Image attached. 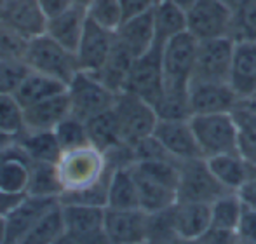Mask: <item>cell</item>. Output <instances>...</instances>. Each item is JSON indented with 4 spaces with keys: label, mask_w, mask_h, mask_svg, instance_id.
<instances>
[{
    "label": "cell",
    "mask_w": 256,
    "mask_h": 244,
    "mask_svg": "<svg viewBox=\"0 0 256 244\" xmlns=\"http://www.w3.org/2000/svg\"><path fill=\"white\" fill-rule=\"evenodd\" d=\"M60 204V199L52 197H37L24 196L9 213L6 214L7 224V242L6 244H20L26 232L48 213L51 208Z\"/></svg>",
    "instance_id": "15"
},
{
    "label": "cell",
    "mask_w": 256,
    "mask_h": 244,
    "mask_svg": "<svg viewBox=\"0 0 256 244\" xmlns=\"http://www.w3.org/2000/svg\"><path fill=\"white\" fill-rule=\"evenodd\" d=\"M24 61L30 66V70L38 74L49 75L58 80L70 84L80 68H78L77 54L60 42H56L48 34H42L38 37L28 40Z\"/></svg>",
    "instance_id": "4"
},
{
    "label": "cell",
    "mask_w": 256,
    "mask_h": 244,
    "mask_svg": "<svg viewBox=\"0 0 256 244\" xmlns=\"http://www.w3.org/2000/svg\"><path fill=\"white\" fill-rule=\"evenodd\" d=\"M104 210L102 206H88V204H63V220L66 232L74 234H89V232L103 230Z\"/></svg>",
    "instance_id": "29"
},
{
    "label": "cell",
    "mask_w": 256,
    "mask_h": 244,
    "mask_svg": "<svg viewBox=\"0 0 256 244\" xmlns=\"http://www.w3.org/2000/svg\"><path fill=\"white\" fill-rule=\"evenodd\" d=\"M244 213V202L237 192H225L211 202V227L237 232Z\"/></svg>",
    "instance_id": "32"
},
{
    "label": "cell",
    "mask_w": 256,
    "mask_h": 244,
    "mask_svg": "<svg viewBox=\"0 0 256 244\" xmlns=\"http://www.w3.org/2000/svg\"><path fill=\"white\" fill-rule=\"evenodd\" d=\"M154 136L178 162L202 157L190 119H158Z\"/></svg>",
    "instance_id": "13"
},
{
    "label": "cell",
    "mask_w": 256,
    "mask_h": 244,
    "mask_svg": "<svg viewBox=\"0 0 256 244\" xmlns=\"http://www.w3.org/2000/svg\"><path fill=\"white\" fill-rule=\"evenodd\" d=\"M28 196L52 197L60 199L63 194V186L58 178L56 164L52 162H32L30 182H28Z\"/></svg>",
    "instance_id": "34"
},
{
    "label": "cell",
    "mask_w": 256,
    "mask_h": 244,
    "mask_svg": "<svg viewBox=\"0 0 256 244\" xmlns=\"http://www.w3.org/2000/svg\"><path fill=\"white\" fill-rule=\"evenodd\" d=\"M30 72L24 58H0V94H14Z\"/></svg>",
    "instance_id": "38"
},
{
    "label": "cell",
    "mask_w": 256,
    "mask_h": 244,
    "mask_svg": "<svg viewBox=\"0 0 256 244\" xmlns=\"http://www.w3.org/2000/svg\"><path fill=\"white\" fill-rule=\"evenodd\" d=\"M38 4H40V9L44 10L46 18L51 20V18L64 12V10L70 9L74 4H78V2H75V0H38Z\"/></svg>",
    "instance_id": "43"
},
{
    "label": "cell",
    "mask_w": 256,
    "mask_h": 244,
    "mask_svg": "<svg viewBox=\"0 0 256 244\" xmlns=\"http://www.w3.org/2000/svg\"><path fill=\"white\" fill-rule=\"evenodd\" d=\"M188 102L192 116H204L234 112L239 106L240 98L230 82L194 80L188 89Z\"/></svg>",
    "instance_id": "12"
},
{
    "label": "cell",
    "mask_w": 256,
    "mask_h": 244,
    "mask_svg": "<svg viewBox=\"0 0 256 244\" xmlns=\"http://www.w3.org/2000/svg\"><path fill=\"white\" fill-rule=\"evenodd\" d=\"M190 124L204 159L240 152V128L234 112L192 116Z\"/></svg>",
    "instance_id": "3"
},
{
    "label": "cell",
    "mask_w": 256,
    "mask_h": 244,
    "mask_svg": "<svg viewBox=\"0 0 256 244\" xmlns=\"http://www.w3.org/2000/svg\"><path fill=\"white\" fill-rule=\"evenodd\" d=\"M155 38L164 44L169 38L186 32V10L171 0H157L154 6Z\"/></svg>",
    "instance_id": "28"
},
{
    "label": "cell",
    "mask_w": 256,
    "mask_h": 244,
    "mask_svg": "<svg viewBox=\"0 0 256 244\" xmlns=\"http://www.w3.org/2000/svg\"><path fill=\"white\" fill-rule=\"evenodd\" d=\"M186 32L197 40L232 37L234 6L226 0H197L186 10Z\"/></svg>",
    "instance_id": "7"
},
{
    "label": "cell",
    "mask_w": 256,
    "mask_h": 244,
    "mask_svg": "<svg viewBox=\"0 0 256 244\" xmlns=\"http://www.w3.org/2000/svg\"><path fill=\"white\" fill-rule=\"evenodd\" d=\"M86 12L89 21L110 32H117L126 20L120 0H88Z\"/></svg>",
    "instance_id": "35"
},
{
    "label": "cell",
    "mask_w": 256,
    "mask_h": 244,
    "mask_svg": "<svg viewBox=\"0 0 256 244\" xmlns=\"http://www.w3.org/2000/svg\"><path fill=\"white\" fill-rule=\"evenodd\" d=\"M32 160L18 142L0 150V192L9 196H26Z\"/></svg>",
    "instance_id": "18"
},
{
    "label": "cell",
    "mask_w": 256,
    "mask_h": 244,
    "mask_svg": "<svg viewBox=\"0 0 256 244\" xmlns=\"http://www.w3.org/2000/svg\"><path fill=\"white\" fill-rule=\"evenodd\" d=\"M237 236L244 241L256 242V210L244 208L242 218H240L239 228H237Z\"/></svg>",
    "instance_id": "42"
},
{
    "label": "cell",
    "mask_w": 256,
    "mask_h": 244,
    "mask_svg": "<svg viewBox=\"0 0 256 244\" xmlns=\"http://www.w3.org/2000/svg\"><path fill=\"white\" fill-rule=\"evenodd\" d=\"M240 200L244 202V208H250V210H256V182L248 180L240 186L239 192Z\"/></svg>",
    "instance_id": "44"
},
{
    "label": "cell",
    "mask_w": 256,
    "mask_h": 244,
    "mask_svg": "<svg viewBox=\"0 0 256 244\" xmlns=\"http://www.w3.org/2000/svg\"><path fill=\"white\" fill-rule=\"evenodd\" d=\"M7 242V224H6V216L0 214V244Z\"/></svg>",
    "instance_id": "46"
},
{
    "label": "cell",
    "mask_w": 256,
    "mask_h": 244,
    "mask_svg": "<svg viewBox=\"0 0 256 244\" xmlns=\"http://www.w3.org/2000/svg\"><path fill=\"white\" fill-rule=\"evenodd\" d=\"M134 171V168H132ZM136 183H138V196H140V210H143L148 214L160 213L169 208H172L178 202V194L176 188L160 183L157 180L140 174L138 171H134Z\"/></svg>",
    "instance_id": "25"
},
{
    "label": "cell",
    "mask_w": 256,
    "mask_h": 244,
    "mask_svg": "<svg viewBox=\"0 0 256 244\" xmlns=\"http://www.w3.org/2000/svg\"><path fill=\"white\" fill-rule=\"evenodd\" d=\"M56 244H112L108 241L104 230L89 232V234H74V232H64Z\"/></svg>",
    "instance_id": "41"
},
{
    "label": "cell",
    "mask_w": 256,
    "mask_h": 244,
    "mask_svg": "<svg viewBox=\"0 0 256 244\" xmlns=\"http://www.w3.org/2000/svg\"><path fill=\"white\" fill-rule=\"evenodd\" d=\"M234 51H236V38L234 37L199 40L194 80L230 82Z\"/></svg>",
    "instance_id": "10"
},
{
    "label": "cell",
    "mask_w": 256,
    "mask_h": 244,
    "mask_svg": "<svg viewBox=\"0 0 256 244\" xmlns=\"http://www.w3.org/2000/svg\"><path fill=\"white\" fill-rule=\"evenodd\" d=\"M66 232L63 220L61 202L48 211L30 230L26 232L20 244H56L58 239Z\"/></svg>",
    "instance_id": "33"
},
{
    "label": "cell",
    "mask_w": 256,
    "mask_h": 244,
    "mask_svg": "<svg viewBox=\"0 0 256 244\" xmlns=\"http://www.w3.org/2000/svg\"><path fill=\"white\" fill-rule=\"evenodd\" d=\"M66 89H68V86L64 84V82L32 70L30 74L26 75V78L23 80V84L14 92V96H16V100L21 103V106L26 108V106H32L38 102H44V100H48V98L61 94V92H64Z\"/></svg>",
    "instance_id": "26"
},
{
    "label": "cell",
    "mask_w": 256,
    "mask_h": 244,
    "mask_svg": "<svg viewBox=\"0 0 256 244\" xmlns=\"http://www.w3.org/2000/svg\"><path fill=\"white\" fill-rule=\"evenodd\" d=\"M230 86L240 102L256 98V38L236 40Z\"/></svg>",
    "instance_id": "19"
},
{
    "label": "cell",
    "mask_w": 256,
    "mask_h": 244,
    "mask_svg": "<svg viewBox=\"0 0 256 244\" xmlns=\"http://www.w3.org/2000/svg\"><path fill=\"white\" fill-rule=\"evenodd\" d=\"M75 2H78V4H84V6H86V4H88V0H75Z\"/></svg>",
    "instance_id": "51"
},
{
    "label": "cell",
    "mask_w": 256,
    "mask_h": 244,
    "mask_svg": "<svg viewBox=\"0 0 256 244\" xmlns=\"http://www.w3.org/2000/svg\"><path fill=\"white\" fill-rule=\"evenodd\" d=\"M16 142L32 162L56 164L63 152L54 131H26L24 129L16 138Z\"/></svg>",
    "instance_id": "27"
},
{
    "label": "cell",
    "mask_w": 256,
    "mask_h": 244,
    "mask_svg": "<svg viewBox=\"0 0 256 244\" xmlns=\"http://www.w3.org/2000/svg\"><path fill=\"white\" fill-rule=\"evenodd\" d=\"M14 142H16V138H12V136L0 134V150L7 148V146H9V145H12Z\"/></svg>",
    "instance_id": "47"
},
{
    "label": "cell",
    "mask_w": 256,
    "mask_h": 244,
    "mask_svg": "<svg viewBox=\"0 0 256 244\" xmlns=\"http://www.w3.org/2000/svg\"><path fill=\"white\" fill-rule=\"evenodd\" d=\"M112 173V171H110ZM108 180L110 174L100 182L98 185L89 186V188L78 190V192H66L60 197V202L63 204H88V206H102L106 208V197H108Z\"/></svg>",
    "instance_id": "40"
},
{
    "label": "cell",
    "mask_w": 256,
    "mask_h": 244,
    "mask_svg": "<svg viewBox=\"0 0 256 244\" xmlns=\"http://www.w3.org/2000/svg\"><path fill=\"white\" fill-rule=\"evenodd\" d=\"M72 114L68 92L38 102L24 108V129L26 131H54L58 124Z\"/></svg>",
    "instance_id": "22"
},
{
    "label": "cell",
    "mask_w": 256,
    "mask_h": 244,
    "mask_svg": "<svg viewBox=\"0 0 256 244\" xmlns=\"http://www.w3.org/2000/svg\"><path fill=\"white\" fill-rule=\"evenodd\" d=\"M24 131V108L14 94H0V134L18 138Z\"/></svg>",
    "instance_id": "36"
},
{
    "label": "cell",
    "mask_w": 256,
    "mask_h": 244,
    "mask_svg": "<svg viewBox=\"0 0 256 244\" xmlns=\"http://www.w3.org/2000/svg\"><path fill=\"white\" fill-rule=\"evenodd\" d=\"M206 160L214 178L228 192H239L240 186L250 180L251 162L240 152L222 154V156L209 157Z\"/></svg>",
    "instance_id": "23"
},
{
    "label": "cell",
    "mask_w": 256,
    "mask_h": 244,
    "mask_svg": "<svg viewBox=\"0 0 256 244\" xmlns=\"http://www.w3.org/2000/svg\"><path fill=\"white\" fill-rule=\"evenodd\" d=\"M23 197L24 196H9V194L0 192V214L6 216V214L9 213V211L12 210V208L16 206L21 199H23Z\"/></svg>",
    "instance_id": "45"
},
{
    "label": "cell",
    "mask_w": 256,
    "mask_h": 244,
    "mask_svg": "<svg viewBox=\"0 0 256 244\" xmlns=\"http://www.w3.org/2000/svg\"><path fill=\"white\" fill-rule=\"evenodd\" d=\"M171 224L182 241H200L211 228V204L176 202L171 208Z\"/></svg>",
    "instance_id": "16"
},
{
    "label": "cell",
    "mask_w": 256,
    "mask_h": 244,
    "mask_svg": "<svg viewBox=\"0 0 256 244\" xmlns=\"http://www.w3.org/2000/svg\"><path fill=\"white\" fill-rule=\"evenodd\" d=\"M0 23L32 40L46 34L48 18L40 9L38 0H9L0 18Z\"/></svg>",
    "instance_id": "17"
},
{
    "label": "cell",
    "mask_w": 256,
    "mask_h": 244,
    "mask_svg": "<svg viewBox=\"0 0 256 244\" xmlns=\"http://www.w3.org/2000/svg\"><path fill=\"white\" fill-rule=\"evenodd\" d=\"M86 128H88L89 143L100 148L103 154H108L110 150L117 148L118 145L124 143L114 106L106 112H102L98 116L91 117L89 120H86Z\"/></svg>",
    "instance_id": "30"
},
{
    "label": "cell",
    "mask_w": 256,
    "mask_h": 244,
    "mask_svg": "<svg viewBox=\"0 0 256 244\" xmlns=\"http://www.w3.org/2000/svg\"><path fill=\"white\" fill-rule=\"evenodd\" d=\"M68 98H70L72 114L82 120L106 112L114 106L117 92H114L96 74L78 70L68 84Z\"/></svg>",
    "instance_id": "6"
},
{
    "label": "cell",
    "mask_w": 256,
    "mask_h": 244,
    "mask_svg": "<svg viewBox=\"0 0 256 244\" xmlns=\"http://www.w3.org/2000/svg\"><path fill=\"white\" fill-rule=\"evenodd\" d=\"M7 2H9V0H0V18H2V12H4V9H6Z\"/></svg>",
    "instance_id": "49"
},
{
    "label": "cell",
    "mask_w": 256,
    "mask_h": 244,
    "mask_svg": "<svg viewBox=\"0 0 256 244\" xmlns=\"http://www.w3.org/2000/svg\"><path fill=\"white\" fill-rule=\"evenodd\" d=\"M124 91L132 92L148 103L158 102L164 91V74H162V44H155L145 54L132 61L126 80Z\"/></svg>",
    "instance_id": "9"
},
{
    "label": "cell",
    "mask_w": 256,
    "mask_h": 244,
    "mask_svg": "<svg viewBox=\"0 0 256 244\" xmlns=\"http://www.w3.org/2000/svg\"><path fill=\"white\" fill-rule=\"evenodd\" d=\"M106 208L112 210H138L140 196L132 166L114 168L108 180Z\"/></svg>",
    "instance_id": "24"
},
{
    "label": "cell",
    "mask_w": 256,
    "mask_h": 244,
    "mask_svg": "<svg viewBox=\"0 0 256 244\" xmlns=\"http://www.w3.org/2000/svg\"><path fill=\"white\" fill-rule=\"evenodd\" d=\"M236 40L256 38V0H237L234 6V34Z\"/></svg>",
    "instance_id": "39"
},
{
    "label": "cell",
    "mask_w": 256,
    "mask_h": 244,
    "mask_svg": "<svg viewBox=\"0 0 256 244\" xmlns=\"http://www.w3.org/2000/svg\"><path fill=\"white\" fill-rule=\"evenodd\" d=\"M54 134H56L61 150L77 148V146L88 145L89 143L86 120L75 117L74 114H70L66 119H63L54 128Z\"/></svg>",
    "instance_id": "37"
},
{
    "label": "cell",
    "mask_w": 256,
    "mask_h": 244,
    "mask_svg": "<svg viewBox=\"0 0 256 244\" xmlns=\"http://www.w3.org/2000/svg\"><path fill=\"white\" fill-rule=\"evenodd\" d=\"M103 230L112 244H148L150 214L143 210H104Z\"/></svg>",
    "instance_id": "11"
},
{
    "label": "cell",
    "mask_w": 256,
    "mask_h": 244,
    "mask_svg": "<svg viewBox=\"0 0 256 244\" xmlns=\"http://www.w3.org/2000/svg\"><path fill=\"white\" fill-rule=\"evenodd\" d=\"M56 171L63 194H66L98 185L110 174L112 168L102 150L88 143L77 148L63 150L56 162Z\"/></svg>",
    "instance_id": "1"
},
{
    "label": "cell",
    "mask_w": 256,
    "mask_h": 244,
    "mask_svg": "<svg viewBox=\"0 0 256 244\" xmlns=\"http://www.w3.org/2000/svg\"><path fill=\"white\" fill-rule=\"evenodd\" d=\"M115 46V32L102 28L100 24L88 20L86 30L78 42V48L75 51L78 61V68L91 74H98L106 63L112 49Z\"/></svg>",
    "instance_id": "14"
},
{
    "label": "cell",
    "mask_w": 256,
    "mask_h": 244,
    "mask_svg": "<svg viewBox=\"0 0 256 244\" xmlns=\"http://www.w3.org/2000/svg\"><path fill=\"white\" fill-rule=\"evenodd\" d=\"M236 244H256V242H250V241H244V239H240L239 236H237V242Z\"/></svg>",
    "instance_id": "50"
},
{
    "label": "cell",
    "mask_w": 256,
    "mask_h": 244,
    "mask_svg": "<svg viewBox=\"0 0 256 244\" xmlns=\"http://www.w3.org/2000/svg\"><path fill=\"white\" fill-rule=\"evenodd\" d=\"M199 40L188 32L176 35L162 44L164 91L169 94H188L194 80Z\"/></svg>",
    "instance_id": "2"
},
{
    "label": "cell",
    "mask_w": 256,
    "mask_h": 244,
    "mask_svg": "<svg viewBox=\"0 0 256 244\" xmlns=\"http://www.w3.org/2000/svg\"><path fill=\"white\" fill-rule=\"evenodd\" d=\"M88 24V12L84 4H74L70 9L48 20L46 34L70 51H77L78 42Z\"/></svg>",
    "instance_id": "21"
},
{
    "label": "cell",
    "mask_w": 256,
    "mask_h": 244,
    "mask_svg": "<svg viewBox=\"0 0 256 244\" xmlns=\"http://www.w3.org/2000/svg\"><path fill=\"white\" fill-rule=\"evenodd\" d=\"M114 112L118 122L122 142L129 146H134L136 143L152 136L157 128L158 116L155 106L132 92H118L114 103Z\"/></svg>",
    "instance_id": "5"
},
{
    "label": "cell",
    "mask_w": 256,
    "mask_h": 244,
    "mask_svg": "<svg viewBox=\"0 0 256 244\" xmlns=\"http://www.w3.org/2000/svg\"><path fill=\"white\" fill-rule=\"evenodd\" d=\"M145 244H146V242H145Z\"/></svg>",
    "instance_id": "52"
},
{
    "label": "cell",
    "mask_w": 256,
    "mask_h": 244,
    "mask_svg": "<svg viewBox=\"0 0 256 244\" xmlns=\"http://www.w3.org/2000/svg\"><path fill=\"white\" fill-rule=\"evenodd\" d=\"M171 2H174L176 6H180L182 9H185V10H188L190 7L194 6V4L197 2V0H171Z\"/></svg>",
    "instance_id": "48"
},
{
    "label": "cell",
    "mask_w": 256,
    "mask_h": 244,
    "mask_svg": "<svg viewBox=\"0 0 256 244\" xmlns=\"http://www.w3.org/2000/svg\"><path fill=\"white\" fill-rule=\"evenodd\" d=\"M225 190L222 183L214 178L204 157L180 162L178 176V202H206L211 204L223 196Z\"/></svg>",
    "instance_id": "8"
},
{
    "label": "cell",
    "mask_w": 256,
    "mask_h": 244,
    "mask_svg": "<svg viewBox=\"0 0 256 244\" xmlns=\"http://www.w3.org/2000/svg\"><path fill=\"white\" fill-rule=\"evenodd\" d=\"M136 58L124 48L122 44L117 42L115 37V46L112 49L110 56H108L106 63L103 64V68L98 72V77L103 80V84H106L114 92H122L124 91L126 80H128L129 70L132 66V61Z\"/></svg>",
    "instance_id": "31"
},
{
    "label": "cell",
    "mask_w": 256,
    "mask_h": 244,
    "mask_svg": "<svg viewBox=\"0 0 256 244\" xmlns=\"http://www.w3.org/2000/svg\"><path fill=\"white\" fill-rule=\"evenodd\" d=\"M152 9L124 20L120 28L115 32L117 42L124 46L134 58L145 54L148 49H152L157 44Z\"/></svg>",
    "instance_id": "20"
}]
</instances>
